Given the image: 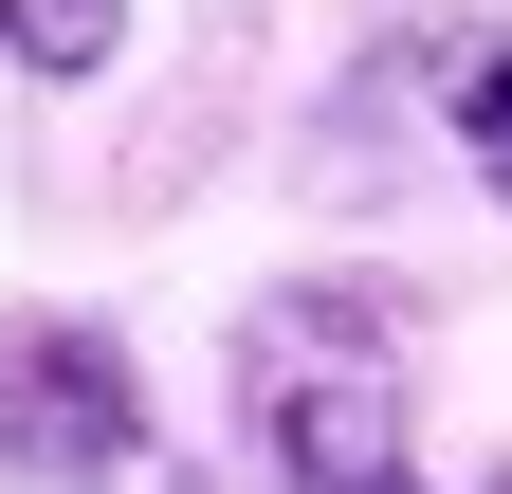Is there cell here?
<instances>
[{
	"mask_svg": "<svg viewBox=\"0 0 512 494\" xmlns=\"http://www.w3.org/2000/svg\"><path fill=\"white\" fill-rule=\"evenodd\" d=\"M238 440L275 494H439L421 476V366L384 275H275L238 312Z\"/></svg>",
	"mask_w": 512,
	"mask_h": 494,
	"instance_id": "1",
	"label": "cell"
},
{
	"mask_svg": "<svg viewBox=\"0 0 512 494\" xmlns=\"http://www.w3.org/2000/svg\"><path fill=\"white\" fill-rule=\"evenodd\" d=\"M128 55V0H0V74H37V92H92Z\"/></svg>",
	"mask_w": 512,
	"mask_h": 494,
	"instance_id": "3",
	"label": "cell"
},
{
	"mask_svg": "<svg viewBox=\"0 0 512 494\" xmlns=\"http://www.w3.org/2000/svg\"><path fill=\"white\" fill-rule=\"evenodd\" d=\"M147 476V366L110 312H0V494H128Z\"/></svg>",
	"mask_w": 512,
	"mask_h": 494,
	"instance_id": "2",
	"label": "cell"
},
{
	"mask_svg": "<svg viewBox=\"0 0 512 494\" xmlns=\"http://www.w3.org/2000/svg\"><path fill=\"white\" fill-rule=\"evenodd\" d=\"M476 494H512V458H494V476H476Z\"/></svg>",
	"mask_w": 512,
	"mask_h": 494,
	"instance_id": "5",
	"label": "cell"
},
{
	"mask_svg": "<svg viewBox=\"0 0 512 494\" xmlns=\"http://www.w3.org/2000/svg\"><path fill=\"white\" fill-rule=\"evenodd\" d=\"M439 129H458V165H476L494 202H512V19H494V37H458V55H439Z\"/></svg>",
	"mask_w": 512,
	"mask_h": 494,
	"instance_id": "4",
	"label": "cell"
}]
</instances>
